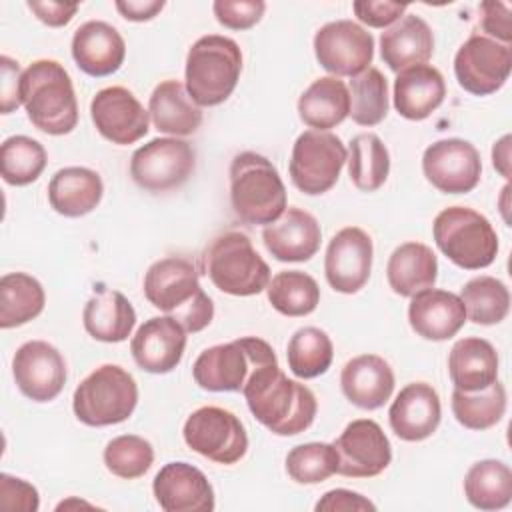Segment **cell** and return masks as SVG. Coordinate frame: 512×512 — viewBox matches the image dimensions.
Returning <instances> with one entry per match:
<instances>
[{
  "instance_id": "2e32d148",
  "label": "cell",
  "mask_w": 512,
  "mask_h": 512,
  "mask_svg": "<svg viewBox=\"0 0 512 512\" xmlns=\"http://www.w3.org/2000/svg\"><path fill=\"white\" fill-rule=\"evenodd\" d=\"M338 454L336 474L348 478H372L392 462V446L378 422L370 418L352 420L332 442Z\"/></svg>"
},
{
  "instance_id": "816d5d0a",
  "label": "cell",
  "mask_w": 512,
  "mask_h": 512,
  "mask_svg": "<svg viewBox=\"0 0 512 512\" xmlns=\"http://www.w3.org/2000/svg\"><path fill=\"white\" fill-rule=\"evenodd\" d=\"M314 510L316 512H358V510H376V504L358 492H352L346 488H334V490H328L316 502Z\"/></svg>"
},
{
  "instance_id": "f546056e",
  "label": "cell",
  "mask_w": 512,
  "mask_h": 512,
  "mask_svg": "<svg viewBox=\"0 0 512 512\" xmlns=\"http://www.w3.org/2000/svg\"><path fill=\"white\" fill-rule=\"evenodd\" d=\"M104 184L96 170L86 166L60 168L48 182V202L60 216L80 218L102 200Z\"/></svg>"
},
{
  "instance_id": "cb8c5ba5",
  "label": "cell",
  "mask_w": 512,
  "mask_h": 512,
  "mask_svg": "<svg viewBox=\"0 0 512 512\" xmlns=\"http://www.w3.org/2000/svg\"><path fill=\"white\" fill-rule=\"evenodd\" d=\"M322 240L318 220L302 208H286L278 220L266 224L262 242L266 250L280 262H306L310 260Z\"/></svg>"
},
{
  "instance_id": "f6af8a7d",
  "label": "cell",
  "mask_w": 512,
  "mask_h": 512,
  "mask_svg": "<svg viewBox=\"0 0 512 512\" xmlns=\"http://www.w3.org/2000/svg\"><path fill=\"white\" fill-rule=\"evenodd\" d=\"M102 458L108 472L124 480H134L150 470L154 462V448L142 436L122 434L106 444Z\"/></svg>"
},
{
  "instance_id": "ac0fdd59",
  "label": "cell",
  "mask_w": 512,
  "mask_h": 512,
  "mask_svg": "<svg viewBox=\"0 0 512 512\" xmlns=\"http://www.w3.org/2000/svg\"><path fill=\"white\" fill-rule=\"evenodd\" d=\"M12 374L20 392L32 402L54 400L66 384V362L46 340L24 342L12 358Z\"/></svg>"
},
{
  "instance_id": "c3c4849f",
  "label": "cell",
  "mask_w": 512,
  "mask_h": 512,
  "mask_svg": "<svg viewBox=\"0 0 512 512\" xmlns=\"http://www.w3.org/2000/svg\"><path fill=\"white\" fill-rule=\"evenodd\" d=\"M510 6L498 0H486L480 4V28L484 36L508 44L512 42V22Z\"/></svg>"
},
{
  "instance_id": "44dd1931",
  "label": "cell",
  "mask_w": 512,
  "mask_h": 512,
  "mask_svg": "<svg viewBox=\"0 0 512 512\" xmlns=\"http://www.w3.org/2000/svg\"><path fill=\"white\" fill-rule=\"evenodd\" d=\"M186 348V330L172 316L148 318L132 336L130 352L134 362L150 374L172 372Z\"/></svg>"
},
{
  "instance_id": "f5cc1de1",
  "label": "cell",
  "mask_w": 512,
  "mask_h": 512,
  "mask_svg": "<svg viewBox=\"0 0 512 512\" xmlns=\"http://www.w3.org/2000/svg\"><path fill=\"white\" fill-rule=\"evenodd\" d=\"M28 8L34 12V16L44 22L46 26L60 28L66 26L74 14L78 12V4L68 2H56V0H28Z\"/></svg>"
},
{
  "instance_id": "6da1fadb",
  "label": "cell",
  "mask_w": 512,
  "mask_h": 512,
  "mask_svg": "<svg viewBox=\"0 0 512 512\" xmlns=\"http://www.w3.org/2000/svg\"><path fill=\"white\" fill-rule=\"evenodd\" d=\"M242 394L252 416L278 436L308 430L318 412L314 392L298 380H290L278 362L260 366L244 384Z\"/></svg>"
},
{
  "instance_id": "e0dca14e",
  "label": "cell",
  "mask_w": 512,
  "mask_h": 512,
  "mask_svg": "<svg viewBox=\"0 0 512 512\" xmlns=\"http://www.w3.org/2000/svg\"><path fill=\"white\" fill-rule=\"evenodd\" d=\"M90 118L98 134L118 146L134 144L150 130L148 110L124 86L98 90L90 102Z\"/></svg>"
},
{
  "instance_id": "bcb514c9",
  "label": "cell",
  "mask_w": 512,
  "mask_h": 512,
  "mask_svg": "<svg viewBox=\"0 0 512 512\" xmlns=\"http://www.w3.org/2000/svg\"><path fill=\"white\" fill-rule=\"evenodd\" d=\"M212 10L224 28L248 30L262 20L266 4L262 0H216Z\"/></svg>"
},
{
  "instance_id": "681fc988",
  "label": "cell",
  "mask_w": 512,
  "mask_h": 512,
  "mask_svg": "<svg viewBox=\"0 0 512 512\" xmlns=\"http://www.w3.org/2000/svg\"><path fill=\"white\" fill-rule=\"evenodd\" d=\"M352 10L360 22H364L372 28H388L396 20H400V16H404V12L408 10V4L388 2V0H384V2L358 0L352 4Z\"/></svg>"
},
{
  "instance_id": "3957f363",
  "label": "cell",
  "mask_w": 512,
  "mask_h": 512,
  "mask_svg": "<svg viewBox=\"0 0 512 512\" xmlns=\"http://www.w3.org/2000/svg\"><path fill=\"white\" fill-rule=\"evenodd\" d=\"M22 104L28 120L50 136L70 134L78 124L72 78L56 60H36L22 72Z\"/></svg>"
},
{
  "instance_id": "d6986e66",
  "label": "cell",
  "mask_w": 512,
  "mask_h": 512,
  "mask_svg": "<svg viewBox=\"0 0 512 512\" xmlns=\"http://www.w3.org/2000/svg\"><path fill=\"white\" fill-rule=\"evenodd\" d=\"M372 238L358 226L338 230L328 242L324 274L328 284L340 294H356L364 288L372 272Z\"/></svg>"
},
{
  "instance_id": "4dcf8cb0",
  "label": "cell",
  "mask_w": 512,
  "mask_h": 512,
  "mask_svg": "<svg viewBox=\"0 0 512 512\" xmlns=\"http://www.w3.org/2000/svg\"><path fill=\"white\" fill-rule=\"evenodd\" d=\"M498 352L478 336L460 338L448 354V374L456 390L478 392L498 380Z\"/></svg>"
},
{
  "instance_id": "5bb4252c",
  "label": "cell",
  "mask_w": 512,
  "mask_h": 512,
  "mask_svg": "<svg viewBox=\"0 0 512 512\" xmlns=\"http://www.w3.org/2000/svg\"><path fill=\"white\" fill-rule=\"evenodd\" d=\"M314 54L326 72L354 78L372 64L374 38L352 20L328 22L314 34Z\"/></svg>"
},
{
  "instance_id": "d590c367",
  "label": "cell",
  "mask_w": 512,
  "mask_h": 512,
  "mask_svg": "<svg viewBox=\"0 0 512 512\" xmlns=\"http://www.w3.org/2000/svg\"><path fill=\"white\" fill-rule=\"evenodd\" d=\"M46 294L42 284L26 272H10L0 278V328L28 324L42 314Z\"/></svg>"
},
{
  "instance_id": "9a60e30c",
  "label": "cell",
  "mask_w": 512,
  "mask_h": 512,
  "mask_svg": "<svg viewBox=\"0 0 512 512\" xmlns=\"http://www.w3.org/2000/svg\"><path fill=\"white\" fill-rule=\"evenodd\" d=\"M422 172L436 190L466 194L478 186L482 162L476 146L468 140L442 138L424 150Z\"/></svg>"
},
{
  "instance_id": "ffe728a7",
  "label": "cell",
  "mask_w": 512,
  "mask_h": 512,
  "mask_svg": "<svg viewBox=\"0 0 512 512\" xmlns=\"http://www.w3.org/2000/svg\"><path fill=\"white\" fill-rule=\"evenodd\" d=\"M152 492L166 512H212L216 506L206 474L188 462L164 464L154 476Z\"/></svg>"
},
{
  "instance_id": "7dc6e473",
  "label": "cell",
  "mask_w": 512,
  "mask_h": 512,
  "mask_svg": "<svg viewBox=\"0 0 512 512\" xmlns=\"http://www.w3.org/2000/svg\"><path fill=\"white\" fill-rule=\"evenodd\" d=\"M0 506L4 510L36 512L40 508V496L30 482L10 474H0Z\"/></svg>"
},
{
  "instance_id": "f907efd6",
  "label": "cell",
  "mask_w": 512,
  "mask_h": 512,
  "mask_svg": "<svg viewBox=\"0 0 512 512\" xmlns=\"http://www.w3.org/2000/svg\"><path fill=\"white\" fill-rule=\"evenodd\" d=\"M0 112L10 114L22 104V70L10 56H0Z\"/></svg>"
},
{
  "instance_id": "7402d4cb",
  "label": "cell",
  "mask_w": 512,
  "mask_h": 512,
  "mask_svg": "<svg viewBox=\"0 0 512 512\" xmlns=\"http://www.w3.org/2000/svg\"><path fill=\"white\" fill-rule=\"evenodd\" d=\"M440 418V396L426 382L406 384L388 410L390 428L404 442L426 440L436 432Z\"/></svg>"
},
{
  "instance_id": "83f0119b",
  "label": "cell",
  "mask_w": 512,
  "mask_h": 512,
  "mask_svg": "<svg viewBox=\"0 0 512 512\" xmlns=\"http://www.w3.org/2000/svg\"><path fill=\"white\" fill-rule=\"evenodd\" d=\"M446 96L444 76L430 64L410 66L396 74L394 108L406 120L428 118Z\"/></svg>"
},
{
  "instance_id": "f35d334b",
  "label": "cell",
  "mask_w": 512,
  "mask_h": 512,
  "mask_svg": "<svg viewBox=\"0 0 512 512\" xmlns=\"http://www.w3.org/2000/svg\"><path fill=\"white\" fill-rule=\"evenodd\" d=\"M286 358L294 376L310 380L322 376L330 368L334 346L324 330L316 326H304L290 336Z\"/></svg>"
},
{
  "instance_id": "74e56055",
  "label": "cell",
  "mask_w": 512,
  "mask_h": 512,
  "mask_svg": "<svg viewBox=\"0 0 512 512\" xmlns=\"http://www.w3.org/2000/svg\"><path fill=\"white\" fill-rule=\"evenodd\" d=\"M266 294L276 312L292 318L312 314L320 302L318 282L302 270L278 272L270 278Z\"/></svg>"
},
{
  "instance_id": "ee69618b",
  "label": "cell",
  "mask_w": 512,
  "mask_h": 512,
  "mask_svg": "<svg viewBox=\"0 0 512 512\" xmlns=\"http://www.w3.org/2000/svg\"><path fill=\"white\" fill-rule=\"evenodd\" d=\"M338 470L334 444L306 442L286 454V472L298 484H320Z\"/></svg>"
},
{
  "instance_id": "836d02e7",
  "label": "cell",
  "mask_w": 512,
  "mask_h": 512,
  "mask_svg": "<svg viewBox=\"0 0 512 512\" xmlns=\"http://www.w3.org/2000/svg\"><path fill=\"white\" fill-rule=\"evenodd\" d=\"M350 114L348 86L336 76H322L314 80L298 98L300 120L320 132L342 124Z\"/></svg>"
},
{
  "instance_id": "7c38bea8",
  "label": "cell",
  "mask_w": 512,
  "mask_h": 512,
  "mask_svg": "<svg viewBox=\"0 0 512 512\" xmlns=\"http://www.w3.org/2000/svg\"><path fill=\"white\" fill-rule=\"evenodd\" d=\"M196 168V152L182 138H154L140 146L130 160L132 180L148 192L160 194L182 186Z\"/></svg>"
},
{
  "instance_id": "484cf974",
  "label": "cell",
  "mask_w": 512,
  "mask_h": 512,
  "mask_svg": "<svg viewBox=\"0 0 512 512\" xmlns=\"http://www.w3.org/2000/svg\"><path fill=\"white\" fill-rule=\"evenodd\" d=\"M344 396L362 410L384 406L394 392V372L378 354H360L348 360L340 374Z\"/></svg>"
},
{
  "instance_id": "b9f144b4",
  "label": "cell",
  "mask_w": 512,
  "mask_h": 512,
  "mask_svg": "<svg viewBox=\"0 0 512 512\" xmlns=\"http://www.w3.org/2000/svg\"><path fill=\"white\" fill-rule=\"evenodd\" d=\"M48 162L44 146L24 134L10 136L0 146V172L10 186H28L40 178Z\"/></svg>"
},
{
  "instance_id": "8fae6325",
  "label": "cell",
  "mask_w": 512,
  "mask_h": 512,
  "mask_svg": "<svg viewBox=\"0 0 512 512\" xmlns=\"http://www.w3.org/2000/svg\"><path fill=\"white\" fill-rule=\"evenodd\" d=\"M184 442L196 454L216 464H236L248 450V434L240 418L220 406L194 410L182 428Z\"/></svg>"
},
{
  "instance_id": "7a4b0ae2",
  "label": "cell",
  "mask_w": 512,
  "mask_h": 512,
  "mask_svg": "<svg viewBox=\"0 0 512 512\" xmlns=\"http://www.w3.org/2000/svg\"><path fill=\"white\" fill-rule=\"evenodd\" d=\"M144 296L192 334L204 330L214 318L212 298L202 290L198 270L188 258L156 260L144 274Z\"/></svg>"
},
{
  "instance_id": "ab89813d",
  "label": "cell",
  "mask_w": 512,
  "mask_h": 512,
  "mask_svg": "<svg viewBox=\"0 0 512 512\" xmlns=\"http://www.w3.org/2000/svg\"><path fill=\"white\" fill-rule=\"evenodd\" d=\"M466 320L482 326L500 324L510 310V292L506 284L494 276H476L460 290Z\"/></svg>"
},
{
  "instance_id": "8992f818",
  "label": "cell",
  "mask_w": 512,
  "mask_h": 512,
  "mask_svg": "<svg viewBox=\"0 0 512 512\" xmlns=\"http://www.w3.org/2000/svg\"><path fill=\"white\" fill-rule=\"evenodd\" d=\"M202 272L224 294L254 296L268 288L270 266L238 230L218 234L202 252Z\"/></svg>"
},
{
  "instance_id": "db71d44e",
  "label": "cell",
  "mask_w": 512,
  "mask_h": 512,
  "mask_svg": "<svg viewBox=\"0 0 512 512\" xmlns=\"http://www.w3.org/2000/svg\"><path fill=\"white\" fill-rule=\"evenodd\" d=\"M114 6L122 18L130 22H146L158 16L164 10L166 2L164 0H116Z\"/></svg>"
},
{
  "instance_id": "30bf717a",
  "label": "cell",
  "mask_w": 512,
  "mask_h": 512,
  "mask_svg": "<svg viewBox=\"0 0 512 512\" xmlns=\"http://www.w3.org/2000/svg\"><path fill=\"white\" fill-rule=\"evenodd\" d=\"M346 160L348 150L336 134L306 130L292 146L290 180L308 196L324 194L338 182Z\"/></svg>"
},
{
  "instance_id": "1f68e13d",
  "label": "cell",
  "mask_w": 512,
  "mask_h": 512,
  "mask_svg": "<svg viewBox=\"0 0 512 512\" xmlns=\"http://www.w3.org/2000/svg\"><path fill=\"white\" fill-rule=\"evenodd\" d=\"M148 114L158 132L178 136L194 134L202 124V110L178 80L160 82L148 100Z\"/></svg>"
},
{
  "instance_id": "277c9868",
  "label": "cell",
  "mask_w": 512,
  "mask_h": 512,
  "mask_svg": "<svg viewBox=\"0 0 512 512\" xmlns=\"http://www.w3.org/2000/svg\"><path fill=\"white\" fill-rule=\"evenodd\" d=\"M230 202L244 224L278 220L286 210V186L276 166L252 150L236 154L230 162Z\"/></svg>"
},
{
  "instance_id": "d4e9b609",
  "label": "cell",
  "mask_w": 512,
  "mask_h": 512,
  "mask_svg": "<svg viewBox=\"0 0 512 512\" xmlns=\"http://www.w3.org/2000/svg\"><path fill=\"white\" fill-rule=\"evenodd\" d=\"M408 322L420 338L442 342L460 332L466 322V310L458 294L426 288L412 296L408 304Z\"/></svg>"
},
{
  "instance_id": "4316f807",
  "label": "cell",
  "mask_w": 512,
  "mask_h": 512,
  "mask_svg": "<svg viewBox=\"0 0 512 512\" xmlns=\"http://www.w3.org/2000/svg\"><path fill=\"white\" fill-rule=\"evenodd\" d=\"M434 54V34L424 18L416 14L402 16L380 36V56L392 72L426 64Z\"/></svg>"
},
{
  "instance_id": "e575fe53",
  "label": "cell",
  "mask_w": 512,
  "mask_h": 512,
  "mask_svg": "<svg viewBox=\"0 0 512 512\" xmlns=\"http://www.w3.org/2000/svg\"><path fill=\"white\" fill-rule=\"evenodd\" d=\"M464 496L478 510H500L512 500V470L506 462H474L464 476Z\"/></svg>"
},
{
  "instance_id": "ba28073f",
  "label": "cell",
  "mask_w": 512,
  "mask_h": 512,
  "mask_svg": "<svg viewBox=\"0 0 512 512\" xmlns=\"http://www.w3.org/2000/svg\"><path fill=\"white\" fill-rule=\"evenodd\" d=\"M138 404L134 376L118 364H102L74 390L72 410L76 418L94 428L128 420Z\"/></svg>"
},
{
  "instance_id": "603a6c76",
  "label": "cell",
  "mask_w": 512,
  "mask_h": 512,
  "mask_svg": "<svg viewBox=\"0 0 512 512\" xmlns=\"http://www.w3.org/2000/svg\"><path fill=\"white\" fill-rule=\"evenodd\" d=\"M72 58L84 74L104 78L124 64L126 42L112 24L88 20L72 36Z\"/></svg>"
},
{
  "instance_id": "8d00e7d4",
  "label": "cell",
  "mask_w": 512,
  "mask_h": 512,
  "mask_svg": "<svg viewBox=\"0 0 512 512\" xmlns=\"http://www.w3.org/2000/svg\"><path fill=\"white\" fill-rule=\"evenodd\" d=\"M346 162L352 184L362 192H374L388 180L390 154L374 132H362L350 140Z\"/></svg>"
},
{
  "instance_id": "7bdbcfd3",
  "label": "cell",
  "mask_w": 512,
  "mask_h": 512,
  "mask_svg": "<svg viewBox=\"0 0 512 512\" xmlns=\"http://www.w3.org/2000/svg\"><path fill=\"white\" fill-rule=\"evenodd\" d=\"M350 118L358 126H376L388 114V80L378 68H366L348 86Z\"/></svg>"
},
{
  "instance_id": "11a10c76",
  "label": "cell",
  "mask_w": 512,
  "mask_h": 512,
  "mask_svg": "<svg viewBox=\"0 0 512 512\" xmlns=\"http://www.w3.org/2000/svg\"><path fill=\"white\" fill-rule=\"evenodd\" d=\"M510 142L512 136L504 134L498 142L492 146V166L508 180L510 178Z\"/></svg>"
},
{
  "instance_id": "52a82bcc",
  "label": "cell",
  "mask_w": 512,
  "mask_h": 512,
  "mask_svg": "<svg viewBox=\"0 0 512 512\" xmlns=\"http://www.w3.org/2000/svg\"><path fill=\"white\" fill-rule=\"evenodd\" d=\"M432 236L440 252L458 268L480 270L498 254V234L490 220L466 206H448L436 214Z\"/></svg>"
},
{
  "instance_id": "60d3db41",
  "label": "cell",
  "mask_w": 512,
  "mask_h": 512,
  "mask_svg": "<svg viewBox=\"0 0 512 512\" xmlns=\"http://www.w3.org/2000/svg\"><path fill=\"white\" fill-rule=\"evenodd\" d=\"M506 412V388L498 380L478 392H452V414L468 430H488Z\"/></svg>"
},
{
  "instance_id": "f1b7e54d",
  "label": "cell",
  "mask_w": 512,
  "mask_h": 512,
  "mask_svg": "<svg viewBox=\"0 0 512 512\" xmlns=\"http://www.w3.org/2000/svg\"><path fill=\"white\" fill-rule=\"evenodd\" d=\"M82 322L94 340L108 344L124 342L134 330L136 310L122 292L98 284L84 304Z\"/></svg>"
},
{
  "instance_id": "9c48e42d",
  "label": "cell",
  "mask_w": 512,
  "mask_h": 512,
  "mask_svg": "<svg viewBox=\"0 0 512 512\" xmlns=\"http://www.w3.org/2000/svg\"><path fill=\"white\" fill-rule=\"evenodd\" d=\"M278 362L274 348L256 336L216 344L194 360V382L208 392H242L248 378L264 364Z\"/></svg>"
},
{
  "instance_id": "d6a6232c",
  "label": "cell",
  "mask_w": 512,
  "mask_h": 512,
  "mask_svg": "<svg viewBox=\"0 0 512 512\" xmlns=\"http://www.w3.org/2000/svg\"><path fill=\"white\" fill-rule=\"evenodd\" d=\"M386 278L398 296L412 298L434 286L438 278V258L432 248L422 242H404L390 254Z\"/></svg>"
},
{
  "instance_id": "4fadbf2b",
  "label": "cell",
  "mask_w": 512,
  "mask_h": 512,
  "mask_svg": "<svg viewBox=\"0 0 512 512\" xmlns=\"http://www.w3.org/2000/svg\"><path fill=\"white\" fill-rule=\"evenodd\" d=\"M512 70V48L484 34H472L454 56V74L466 92L488 96L498 92Z\"/></svg>"
},
{
  "instance_id": "5b68a950",
  "label": "cell",
  "mask_w": 512,
  "mask_h": 512,
  "mask_svg": "<svg viewBox=\"0 0 512 512\" xmlns=\"http://www.w3.org/2000/svg\"><path fill=\"white\" fill-rule=\"evenodd\" d=\"M242 72L240 46L220 34L198 38L186 56V90L198 106H218L230 98Z\"/></svg>"
}]
</instances>
